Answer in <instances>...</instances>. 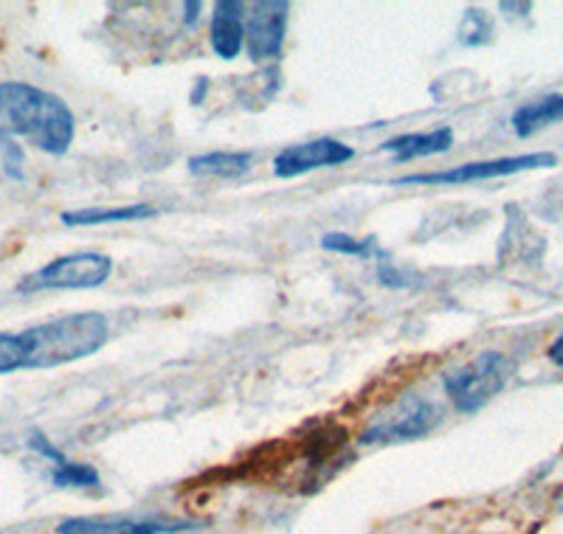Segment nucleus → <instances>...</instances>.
Masks as SVG:
<instances>
[{
  "label": "nucleus",
  "mask_w": 563,
  "mask_h": 534,
  "mask_svg": "<svg viewBox=\"0 0 563 534\" xmlns=\"http://www.w3.org/2000/svg\"><path fill=\"white\" fill-rule=\"evenodd\" d=\"M20 135L48 155H65L77 121L59 96L29 82H0V138Z\"/></svg>",
  "instance_id": "obj_1"
},
{
  "label": "nucleus",
  "mask_w": 563,
  "mask_h": 534,
  "mask_svg": "<svg viewBox=\"0 0 563 534\" xmlns=\"http://www.w3.org/2000/svg\"><path fill=\"white\" fill-rule=\"evenodd\" d=\"M110 324L102 312H74L23 330L26 369H54L82 360L108 344Z\"/></svg>",
  "instance_id": "obj_2"
},
{
  "label": "nucleus",
  "mask_w": 563,
  "mask_h": 534,
  "mask_svg": "<svg viewBox=\"0 0 563 534\" xmlns=\"http://www.w3.org/2000/svg\"><path fill=\"white\" fill-rule=\"evenodd\" d=\"M512 375V360L501 352H482L474 360L442 377V388L462 414H476L496 394H501Z\"/></svg>",
  "instance_id": "obj_3"
},
{
  "label": "nucleus",
  "mask_w": 563,
  "mask_h": 534,
  "mask_svg": "<svg viewBox=\"0 0 563 534\" xmlns=\"http://www.w3.org/2000/svg\"><path fill=\"white\" fill-rule=\"evenodd\" d=\"M442 420L440 408L420 394H404L384 408L358 436L361 445H395V442L422 440Z\"/></svg>",
  "instance_id": "obj_4"
},
{
  "label": "nucleus",
  "mask_w": 563,
  "mask_h": 534,
  "mask_svg": "<svg viewBox=\"0 0 563 534\" xmlns=\"http://www.w3.org/2000/svg\"><path fill=\"white\" fill-rule=\"evenodd\" d=\"M110 274H113L110 256L85 251V254L59 256V259L43 265L20 281V290L23 293H32V290H93V287H102L110 279Z\"/></svg>",
  "instance_id": "obj_5"
},
{
  "label": "nucleus",
  "mask_w": 563,
  "mask_h": 534,
  "mask_svg": "<svg viewBox=\"0 0 563 534\" xmlns=\"http://www.w3.org/2000/svg\"><path fill=\"white\" fill-rule=\"evenodd\" d=\"M552 166H558V155L552 153L507 155V158L474 160V164L456 166V169H445V173L409 175V178H400L397 183L400 186H462V183H476V180L507 178V175H519V173H536V169H552Z\"/></svg>",
  "instance_id": "obj_6"
},
{
  "label": "nucleus",
  "mask_w": 563,
  "mask_h": 534,
  "mask_svg": "<svg viewBox=\"0 0 563 534\" xmlns=\"http://www.w3.org/2000/svg\"><path fill=\"white\" fill-rule=\"evenodd\" d=\"M288 12L290 7L285 0L254 3L249 20H245V52L254 63L279 57L285 32H288Z\"/></svg>",
  "instance_id": "obj_7"
},
{
  "label": "nucleus",
  "mask_w": 563,
  "mask_h": 534,
  "mask_svg": "<svg viewBox=\"0 0 563 534\" xmlns=\"http://www.w3.org/2000/svg\"><path fill=\"white\" fill-rule=\"evenodd\" d=\"M355 158V149L339 138H316L299 147L282 149L274 158V173L279 178H299V175L316 173V169H330V166H344Z\"/></svg>",
  "instance_id": "obj_8"
},
{
  "label": "nucleus",
  "mask_w": 563,
  "mask_h": 534,
  "mask_svg": "<svg viewBox=\"0 0 563 534\" xmlns=\"http://www.w3.org/2000/svg\"><path fill=\"white\" fill-rule=\"evenodd\" d=\"M195 521H164V518H68L57 534H178L195 529Z\"/></svg>",
  "instance_id": "obj_9"
},
{
  "label": "nucleus",
  "mask_w": 563,
  "mask_h": 534,
  "mask_svg": "<svg viewBox=\"0 0 563 534\" xmlns=\"http://www.w3.org/2000/svg\"><path fill=\"white\" fill-rule=\"evenodd\" d=\"M211 48L220 59L231 63L245 48V3L220 0L211 14Z\"/></svg>",
  "instance_id": "obj_10"
},
{
  "label": "nucleus",
  "mask_w": 563,
  "mask_h": 534,
  "mask_svg": "<svg viewBox=\"0 0 563 534\" xmlns=\"http://www.w3.org/2000/svg\"><path fill=\"white\" fill-rule=\"evenodd\" d=\"M451 147H454V130L437 127L431 133H406L395 135V138H386L380 144V153L391 155L397 160H417L449 153Z\"/></svg>",
  "instance_id": "obj_11"
},
{
  "label": "nucleus",
  "mask_w": 563,
  "mask_h": 534,
  "mask_svg": "<svg viewBox=\"0 0 563 534\" xmlns=\"http://www.w3.org/2000/svg\"><path fill=\"white\" fill-rule=\"evenodd\" d=\"M563 121V93H552L538 99V102L521 104L516 113H512L510 124L516 130L519 138H530L538 130L550 127V124H561Z\"/></svg>",
  "instance_id": "obj_12"
},
{
  "label": "nucleus",
  "mask_w": 563,
  "mask_h": 534,
  "mask_svg": "<svg viewBox=\"0 0 563 534\" xmlns=\"http://www.w3.org/2000/svg\"><path fill=\"white\" fill-rule=\"evenodd\" d=\"M155 216V209L147 203L122 205V209H82L65 211L63 225L77 229V225H104V223H130V220H147Z\"/></svg>",
  "instance_id": "obj_13"
},
{
  "label": "nucleus",
  "mask_w": 563,
  "mask_h": 534,
  "mask_svg": "<svg viewBox=\"0 0 563 534\" xmlns=\"http://www.w3.org/2000/svg\"><path fill=\"white\" fill-rule=\"evenodd\" d=\"M254 164L251 153H203L189 158V173L192 175H214V178H240Z\"/></svg>",
  "instance_id": "obj_14"
},
{
  "label": "nucleus",
  "mask_w": 563,
  "mask_h": 534,
  "mask_svg": "<svg viewBox=\"0 0 563 534\" xmlns=\"http://www.w3.org/2000/svg\"><path fill=\"white\" fill-rule=\"evenodd\" d=\"M321 248L333 251V254H344V256H358V259H372V256L378 254V242L375 236H366V240H355L350 234H324L321 236Z\"/></svg>",
  "instance_id": "obj_15"
},
{
  "label": "nucleus",
  "mask_w": 563,
  "mask_h": 534,
  "mask_svg": "<svg viewBox=\"0 0 563 534\" xmlns=\"http://www.w3.org/2000/svg\"><path fill=\"white\" fill-rule=\"evenodd\" d=\"M99 470L93 465H79V461H65V465H57L52 472L54 487H99Z\"/></svg>",
  "instance_id": "obj_16"
},
{
  "label": "nucleus",
  "mask_w": 563,
  "mask_h": 534,
  "mask_svg": "<svg viewBox=\"0 0 563 534\" xmlns=\"http://www.w3.org/2000/svg\"><path fill=\"white\" fill-rule=\"evenodd\" d=\"M26 369V344L23 332H0V375Z\"/></svg>",
  "instance_id": "obj_17"
},
{
  "label": "nucleus",
  "mask_w": 563,
  "mask_h": 534,
  "mask_svg": "<svg viewBox=\"0 0 563 534\" xmlns=\"http://www.w3.org/2000/svg\"><path fill=\"white\" fill-rule=\"evenodd\" d=\"M490 20L487 14H482L479 9H467L465 20H462V29H460V43L462 45H482L490 40Z\"/></svg>",
  "instance_id": "obj_18"
},
{
  "label": "nucleus",
  "mask_w": 563,
  "mask_h": 534,
  "mask_svg": "<svg viewBox=\"0 0 563 534\" xmlns=\"http://www.w3.org/2000/svg\"><path fill=\"white\" fill-rule=\"evenodd\" d=\"M29 447H32V450H37L40 456L52 458L54 467H57V465H65V461H68V458H65V453L59 450V447H54L52 442L45 440V436H43V433H40V431H34L32 436H29Z\"/></svg>",
  "instance_id": "obj_19"
},
{
  "label": "nucleus",
  "mask_w": 563,
  "mask_h": 534,
  "mask_svg": "<svg viewBox=\"0 0 563 534\" xmlns=\"http://www.w3.org/2000/svg\"><path fill=\"white\" fill-rule=\"evenodd\" d=\"M547 355H550V360L555 363V366H561V369H563V330H561V335L552 341V346H550V352H547Z\"/></svg>",
  "instance_id": "obj_20"
},
{
  "label": "nucleus",
  "mask_w": 563,
  "mask_h": 534,
  "mask_svg": "<svg viewBox=\"0 0 563 534\" xmlns=\"http://www.w3.org/2000/svg\"><path fill=\"white\" fill-rule=\"evenodd\" d=\"M186 23L192 26V23H198V12H200V3H186Z\"/></svg>",
  "instance_id": "obj_21"
}]
</instances>
